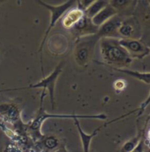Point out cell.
<instances>
[{"mask_svg": "<svg viewBox=\"0 0 150 152\" xmlns=\"http://www.w3.org/2000/svg\"><path fill=\"white\" fill-rule=\"evenodd\" d=\"M100 50L103 61L106 64L117 67L127 66L131 62V57L120 46L119 39L114 38H100Z\"/></svg>", "mask_w": 150, "mask_h": 152, "instance_id": "cell-1", "label": "cell"}, {"mask_svg": "<svg viewBox=\"0 0 150 152\" xmlns=\"http://www.w3.org/2000/svg\"><path fill=\"white\" fill-rule=\"evenodd\" d=\"M38 3L41 4V5L43 6L44 7H46V9H48V10L51 12V18L50 24H49V27H48L47 30H46V34H45L43 41H42L41 48H40V50H39L40 53L42 54V50H43V46H44V43L45 42H46V39L47 38L51 29L54 27L57 21H58L62 16L63 14L65 13L68 9L70 8L71 7H72V6L75 4V1H74V0H69V1H67L66 2H64V4H59V5H57V6L49 4L43 1H38Z\"/></svg>", "mask_w": 150, "mask_h": 152, "instance_id": "cell-2", "label": "cell"}, {"mask_svg": "<svg viewBox=\"0 0 150 152\" xmlns=\"http://www.w3.org/2000/svg\"><path fill=\"white\" fill-rule=\"evenodd\" d=\"M64 66V62L60 63L55 69L54 70L53 72L48 76L46 78L43 79L41 82L35 84V85H31L28 87L25 88H21L17 90H22V89H35V88H43V91L46 89H48L49 94H50V99H51V103L52 109L54 108V88H55V84L57 82V78L59 76L60 73L62 72V67Z\"/></svg>", "mask_w": 150, "mask_h": 152, "instance_id": "cell-3", "label": "cell"}, {"mask_svg": "<svg viewBox=\"0 0 150 152\" xmlns=\"http://www.w3.org/2000/svg\"><path fill=\"white\" fill-rule=\"evenodd\" d=\"M89 118V119H100V120H103L106 119V115L104 114H99V115H61V114H48L41 108L40 110V113L38 115L35 120L32 122V125H31L30 128L32 130H38L41 127L42 124L44 122L45 120L48 118Z\"/></svg>", "mask_w": 150, "mask_h": 152, "instance_id": "cell-4", "label": "cell"}, {"mask_svg": "<svg viewBox=\"0 0 150 152\" xmlns=\"http://www.w3.org/2000/svg\"><path fill=\"white\" fill-rule=\"evenodd\" d=\"M98 39L95 34L92 38L82 40L77 45L75 49V58L80 66H83L88 63Z\"/></svg>", "mask_w": 150, "mask_h": 152, "instance_id": "cell-5", "label": "cell"}, {"mask_svg": "<svg viewBox=\"0 0 150 152\" xmlns=\"http://www.w3.org/2000/svg\"><path fill=\"white\" fill-rule=\"evenodd\" d=\"M122 24V22L120 17L117 15H114L99 27L96 35L99 39L102 38L116 37L115 34L117 33Z\"/></svg>", "mask_w": 150, "mask_h": 152, "instance_id": "cell-6", "label": "cell"}, {"mask_svg": "<svg viewBox=\"0 0 150 152\" xmlns=\"http://www.w3.org/2000/svg\"><path fill=\"white\" fill-rule=\"evenodd\" d=\"M119 43L120 46L128 52L130 57H143L148 52L146 48L141 43L135 40L120 39L119 40Z\"/></svg>", "mask_w": 150, "mask_h": 152, "instance_id": "cell-7", "label": "cell"}, {"mask_svg": "<svg viewBox=\"0 0 150 152\" xmlns=\"http://www.w3.org/2000/svg\"><path fill=\"white\" fill-rule=\"evenodd\" d=\"M98 29L99 27L94 25L91 19L88 18L85 15H83L75 25H73L74 31L78 35L96 34L98 31Z\"/></svg>", "mask_w": 150, "mask_h": 152, "instance_id": "cell-8", "label": "cell"}, {"mask_svg": "<svg viewBox=\"0 0 150 152\" xmlns=\"http://www.w3.org/2000/svg\"><path fill=\"white\" fill-rule=\"evenodd\" d=\"M117 13V9L114 8L111 4H109L103 10H100L95 16H94L91 19V21H92V23L94 25L97 27H100L105 22H106L108 20H109L113 16L116 15Z\"/></svg>", "mask_w": 150, "mask_h": 152, "instance_id": "cell-9", "label": "cell"}, {"mask_svg": "<svg viewBox=\"0 0 150 152\" xmlns=\"http://www.w3.org/2000/svg\"><path fill=\"white\" fill-rule=\"evenodd\" d=\"M74 121H75V124L76 125L77 129H78V133H79V135L81 137V140L82 142V145H83V152H89V145H90V142L91 140H92V138L96 135V134L98 133V132L101 129L102 127H105L106 125H108L109 124L111 123H106L104 125H102L100 126H99L98 128H97L94 131V132L91 134H86L83 130L81 129V127L80 126L79 121H78V118H75L74 119Z\"/></svg>", "mask_w": 150, "mask_h": 152, "instance_id": "cell-10", "label": "cell"}, {"mask_svg": "<svg viewBox=\"0 0 150 152\" xmlns=\"http://www.w3.org/2000/svg\"><path fill=\"white\" fill-rule=\"evenodd\" d=\"M109 1H94V2L84 11V15L89 19H92L99 12L109 4Z\"/></svg>", "mask_w": 150, "mask_h": 152, "instance_id": "cell-11", "label": "cell"}, {"mask_svg": "<svg viewBox=\"0 0 150 152\" xmlns=\"http://www.w3.org/2000/svg\"><path fill=\"white\" fill-rule=\"evenodd\" d=\"M84 15V12L79 8L70 11L64 19V25L66 27H70L75 25Z\"/></svg>", "mask_w": 150, "mask_h": 152, "instance_id": "cell-12", "label": "cell"}, {"mask_svg": "<svg viewBox=\"0 0 150 152\" xmlns=\"http://www.w3.org/2000/svg\"><path fill=\"white\" fill-rule=\"evenodd\" d=\"M115 69L116 71L125 73V74H128V75L130 76V77H134V78L137 79V80H140V81L143 82V83L146 84H150V73H141L138 72V71H130V70L128 69Z\"/></svg>", "mask_w": 150, "mask_h": 152, "instance_id": "cell-13", "label": "cell"}, {"mask_svg": "<svg viewBox=\"0 0 150 152\" xmlns=\"http://www.w3.org/2000/svg\"><path fill=\"white\" fill-rule=\"evenodd\" d=\"M0 113H5L12 119H16L18 116V109L12 104H1L0 106Z\"/></svg>", "mask_w": 150, "mask_h": 152, "instance_id": "cell-14", "label": "cell"}, {"mask_svg": "<svg viewBox=\"0 0 150 152\" xmlns=\"http://www.w3.org/2000/svg\"><path fill=\"white\" fill-rule=\"evenodd\" d=\"M138 137L128 141L123 145L121 148V152H131L138 144Z\"/></svg>", "mask_w": 150, "mask_h": 152, "instance_id": "cell-15", "label": "cell"}, {"mask_svg": "<svg viewBox=\"0 0 150 152\" xmlns=\"http://www.w3.org/2000/svg\"><path fill=\"white\" fill-rule=\"evenodd\" d=\"M118 32H120V35L125 37H129L133 32V28L129 24H122L121 27L119 29Z\"/></svg>", "mask_w": 150, "mask_h": 152, "instance_id": "cell-16", "label": "cell"}, {"mask_svg": "<svg viewBox=\"0 0 150 152\" xmlns=\"http://www.w3.org/2000/svg\"><path fill=\"white\" fill-rule=\"evenodd\" d=\"M46 147L49 148H54L57 145V140L54 137H49L46 139V142H45Z\"/></svg>", "mask_w": 150, "mask_h": 152, "instance_id": "cell-17", "label": "cell"}, {"mask_svg": "<svg viewBox=\"0 0 150 152\" xmlns=\"http://www.w3.org/2000/svg\"><path fill=\"white\" fill-rule=\"evenodd\" d=\"M143 141H140L138 142V144L137 145V146L134 148L131 152H143Z\"/></svg>", "mask_w": 150, "mask_h": 152, "instance_id": "cell-18", "label": "cell"}, {"mask_svg": "<svg viewBox=\"0 0 150 152\" xmlns=\"http://www.w3.org/2000/svg\"><path fill=\"white\" fill-rule=\"evenodd\" d=\"M149 103H150V94H149V96L148 97V99H146V102H143V103L142 104H141V106L140 109H139V110L141 111L140 114H141V113H142V112L143 111V110H144L145 108H146V107H147V105L149 104Z\"/></svg>", "mask_w": 150, "mask_h": 152, "instance_id": "cell-19", "label": "cell"}]
</instances>
